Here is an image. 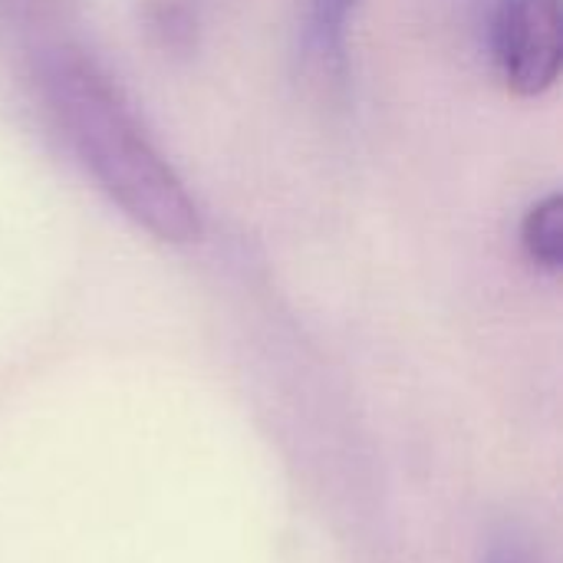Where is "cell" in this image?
Listing matches in <instances>:
<instances>
[{"mask_svg": "<svg viewBox=\"0 0 563 563\" xmlns=\"http://www.w3.org/2000/svg\"><path fill=\"white\" fill-rule=\"evenodd\" d=\"M43 109L96 188L162 244L201 238V211L175 165L148 139L112 76L76 46L40 56Z\"/></svg>", "mask_w": 563, "mask_h": 563, "instance_id": "6da1fadb", "label": "cell"}, {"mask_svg": "<svg viewBox=\"0 0 563 563\" xmlns=\"http://www.w3.org/2000/svg\"><path fill=\"white\" fill-rule=\"evenodd\" d=\"M488 33L495 66L515 96L538 99L561 79V0H498Z\"/></svg>", "mask_w": 563, "mask_h": 563, "instance_id": "7a4b0ae2", "label": "cell"}, {"mask_svg": "<svg viewBox=\"0 0 563 563\" xmlns=\"http://www.w3.org/2000/svg\"><path fill=\"white\" fill-rule=\"evenodd\" d=\"M521 247L534 267L561 274L563 267V198L551 191L538 198L521 218Z\"/></svg>", "mask_w": 563, "mask_h": 563, "instance_id": "3957f363", "label": "cell"}, {"mask_svg": "<svg viewBox=\"0 0 563 563\" xmlns=\"http://www.w3.org/2000/svg\"><path fill=\"white\" fill-rule=\"evenodd\" d=\"M360 0H310V33L327 63L343 66Z\"/></svg>", "mask_w": 563, "mask_h": 563, "instance_id": "277c9868", "label": "cell"}, {"mask_svg": "<svg viewBox=\"0 0 563 563\" xmlns=\"http://www.w3.org/2000/svg\"><path fill=\"white\" fill-rule=\"evenodd\" d=\"M488 563H534V558H531V551H525L521 544L505 541V544H498V548L492 551V561Z\"/></svg>", "mask_w": 563, "mask_h": 563, "instance_id": "5b68a950", "label": "cell"}]
</instances>
